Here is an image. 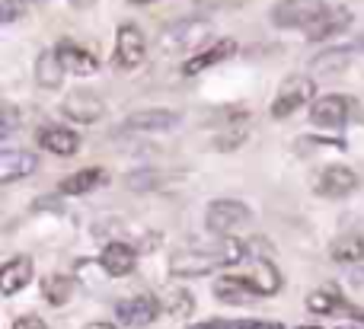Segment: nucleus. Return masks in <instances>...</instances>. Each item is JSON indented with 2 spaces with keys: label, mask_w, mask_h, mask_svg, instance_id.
Listing matches in <instances>:
<instances>
[{
  "label": "nucleus",
  "mask_w": 364,
  "mask_h": 329,
  "mask_svg": "<svg viewBox=\"0 0 364 329\" xmlns=\"http://www.w3.org/2000/svg\"><path fill=\"white\" fill-rule=\"evenodd\" d=\"M246 259V243L243 240H220V247L211 249H179L170 259V272L179 279H198V275H211L220 266H237Z\"/></svg>",
  "instance_id": "nucleus-1"
},
{
  "label": "nucleus",
  "mask_w": 364,
  "mask_h": 329,
  "mask_svg": "<svg viewBox=\"0 0 364 329\" xmlns=\"http://www.w3.org/2000/svg\"><path fill=\"white\" fill-rule=\"evenodd\" d=\"M214 26L208 23L205 16H182L176 23L164 26L157 36V51L166 58H179V55H188V51L201 48V45L211 38Z\"/></svg>",
  "instance_id": "nucleus-2"
},
{
  "label": "nucleus",
  "mask_w": 364,
  "mask_h": 329,
  "mask_svg": "<svg viewBox=\"0 0 364 329\" xmlns=\"http://www.w3.org/2000/svg\"><path fill=\"white\" fill-rule=\"evenodd\" d=\"M250 221H252L250 205L237 202V198H218V202H211L205 211V227L218 237L237 234V230L246 227Z\"/></svg>",
  "instance_id": "nucleus-3"
},
{
  "label": "nucleus",
  "mask_w": 364,
  "mask_h": 329,
  "mask_svg": "<svg viewBox=\"0 0 364 329\" xmlns=\"http://www.w3.org/2000/svg\"><path fill=\"white\" fill-rule=\"evenodd\" d=\"M147 58V38L141 32V26L134 23H122L119 32H115V51H112V61L119 70H134L141 68Z\"/></svg>",
  "instance_id": "nucleus-4"
},
{
  "label": "nucleus",
  "mask_w": 364,
  "mask_h": 329,
  "mask_svg": "<svg viewBox=\"0 0 364 329\" xmlns=\"http://www.w3.org/2000/svg\"><path fill=\"white\" fill-rule=\"evenodd\" d=\"M310 99H314V80H310L307 74L288 77V80L282 83V90H278V96L272 99V119H288V115H294L301 106H307Z\"/></svg>",
  "instance_id": "nucleus-5"
},
{
  "label": "nucleus",
  "mask_w": 364,
  "mask_h": 329,
  "mask_svg": "<svg viewBox=\"0 0 364 329\" xmlns=\"http://www.w3.org/2000/svg\"><path fill=\"white\" fill-rule=\"evenodd\" d=\"M352 112H355V99H348V96H342V93H329V96L314 99V106H310V122H314L316 128H342L352 119Z\"/></svg>",
  "instance_id": "nucleus-6"
},
{
  "label": "nucleus",
  "mask_w": 364,
  "mask_h": 329,
  "mask_svg": "<svg viewBox=\"0 0 364 329\" xmlns=\"http://www.w3.org/2000/svg\"><path fill=\"white\" fill-rule=\"evenodd\" d=\"M352 19L355 16L348 6H323V10L304 26V36H307L310 42H323V38H329V36L346 32L348 26H352Z\"/></svg>",
  "instance_id": "nucleus-7"
},
{
  "label": "nucleus",
  "mask_w": 364,
  "mask_h": 329,
  "mask_svg": "<svg viewBox=\"0 0 364 329\" xmlns=\"http://www.w3.org/2000/svg\"><path fill=\"white\" fill-rule=\"evenodd\" d=\"M160 311H164V304H160L154 294H134V298H128V301H119L115 317L125 326L141 329V326H151L154 320L160 317Z\"/></svg>",
  "instance_id": "nucleus-8"
},
{
  "label": "nucleus",
  "mask_w": 364,
  "mask_h": 329,
  "mask_svg": "<svg viewBox=\"0 0 364 329\" xmlns=\"http://www.w3.org/2000/svg\"><path fill=\"white\" fill-rule=\"evenodd\" d=\"M102 112H106V102L96 93H90V90H77V93L64 96L61 102V115L77 122V125H93V122L102 119Z\"/></svg>",
  "instance_id": "nucleus-9"
},
{
  "label": "nucleus",
  "mask_w": 364,
  "mask_h": 329,
  "mask_svg": "<svg viewBox=\"0 0 364 329\" xmlns=\"http://www.w3.org/2000/svg\"><path fill=\"white\" fill-rule=\"evenodd\" d=\"M323 6L326 4H320V0H282V4L272 10V23H275L278 29H301L304 32V26H307Z\"/></svg>",
  "instance_id": "nucleus-10"
},
{
  "label": "nucleus",
  "mask_w": 364,
  "mask_h": 329,
  "mask_svg": "<svg viewBox=\"0 0 364 329\" xmlns=\"http://www.w3.org/2000/svg\"><path fill=\"white\" fill-rule=\"evenodd\" d=\"M182 122L179 112H173V109H141V112L128 115L125 122H122V131H134V134H154V131H173Z\"/></svg>",
  "instance_id": "nucleus-11"
},
{
  "label": "nucleus",
  "mask_w": 364,
  "mask_h": 329,
  "mask_svg": "<svg viewBox=\"0 0 364 329\" xmlns=\"http://www.w3.org/2000/svg\"><path fill=\"white\" fill-rule=\"evenodd\" d=\"M58 58H61L64 70L68 74H77V77H90L100 70V58L93 55L90 48H83L80 42H74V38H61V42L55 45Z\"/></svg>",
  "instance_id": "nucleus-12"
},
{
  "label": "nucleus",
  "mask_w": 364,
  "mask_h": 329,
  "mask_svg": "<svg viewBox=\"0 0 364 329\" xmlns=\"http://www.w3.org/2000/svg\"><path fill=\"white\" fill-rule=\"evenodd\" d=\"M100 266H102V272L112 275V279H125V275H132L134 266H138V249H134L132 243L112 240V243H106V247H102Z\"/></svg>",
  "instance_id": "nucleus-13"
},
{
  "label": "nucleus",
  "mask_w": 364,
  "mask_h": 329,
  "mask_svg": "<svg viewBox=\"0 0 364 329\" xmlns=\"http://www.w3.org/2000/svg\"><path fill=\"white\" fill-rule=\"evenodd\" d=\"M36 141L42 151L55 153V157H74L80 151V134L64 125H42L36 131Z\"/></svg>",
  "instance_id": "nucleus-14"
},
{
  "label": "nucleus",
  "mask_w": 364,
  "mask_h": 329,
  "mask_svg": "<svg viewBox=\"0 0 364 329\" xmlns=\"http://www.w3.org/2000/svg\"><path fill=\"white\" fill-rule=\"evenodd\" d=\"M358 189V173L348 170V166H326V170L320 173V179H316V192H320L323 198H346L352 195V192Z\"/></svg>",
  "instance_id": "nucleus-15"
},
{
  "label": "nucleus",
  "mask_w": 364,
  "mask_h": 329,
  "mask_svg": "<svg viewBox=\"0 0 364 329\" xmlns=\"http://www.w3.org/2000/svg\"><path fill=\"white\" fill-rule=\"evenodd\" d=\"M352 58L355 48L352 45H336V48H326L310 61V74L314 77H339L352 68Z\"/></svg>",
  "instance_id": "nucleus-16"
},
{
  "label": "nucleus",
  "mask_w": 364,
  "mask_h": 329,
  "mask_svg": "<svg viewBox=\"0 0 364 329\" xmlns=\"http://www.w3.org/2000/svg\"><path fill=\"white\" fill-rule=\"evenodd\" d=\"M233 51H237V42H233V38H218V42H211V48H205V51L188 58V61L182 64V74L195 77V74H201V70L214 68V64H220V61H230Z\"/></svg>",
  "instance_id": "nucleus-17"
},
{
  "label": "nucleus",
  "mask_w": 364,
  "mask_h": 329,
  "mask_svg": "<svg viewBox=\"0 0 364 329\" xmlns=\"http://www.w3.org/2000/svg\"><path fill=\"white\" fill-rule=\"evenodd\" d=\"M214 298L224 301V304H252L259 291L246 275H224V279L214 281Z\"/></svg>",
  "instance_id": "nucleus-18"
},
{
  "label": "nucleus",
  "mask_w": 364,
  "mask_h": 329,
  "mask_svg": "<svg viewBox=\"0 0 364 329\" xmlns=\"http://www.w3.org/2000/svg\"><path fill=\"white\" fill-rule=\"evenodd\" d=\"M38 166V157L32 151H0V183L10 185L16 179L32 176Z\"/></svg>",
  "instance_id": "nucleus-19"
},
{
  "label": "nucleus",
  "mask_w": 364,
  "mask_h": 329,
  "mask_svg": "<svg viewBox=\"0 0 364 329\" xmlns=\"http://www.w3.org/2000/svg\"><path fill=\"white\" fill-rule=\"evenodd\" d=\"M32 275H36V266H32L29 256H13V259L0 269V291H4L6 298H13V294H19L29 285Z\"/></svg>",
  "instance_id": "nucleus-20"
},
{
  "label": "nucleus",
  "mask_w": 364,
  "mask_h": 329,
  "mask_svg": "<svg viewBox=\"0 0 364 329\" xmlns=\"http://www.w3.org/2000/svg\"><path fill=\"white\" fill-rule=\"evenodd\" d=\"M252 285H256L259 298H272V294L282 291V272L275 269V262H272V249H265L262 256H256L252 259Z\"/></svg>",
  "instance_id": "nucleus-21"
},
{
  "label": "nucleus",
  "mask_w": 364,
  "mask_h": 329,
  "mask_svg": "<svg viewBox=\"0 0 364 329\" xmlns=\"http://www.w3.org/2000/svg\"><path fill=\"white\" fill-rule=\"evenodd\" d=\"M106 179L109 176L102 166H87V170H77V173H70V176H64L61 183H58V192H61V195H87V192L100 189Z\"/></svg>",
  "instance_id": "nucleus-22"
},
{
  "label": "nucleus",
  "mask_w": 364,
  "mask_h": 329,
  "mask_svg": "<svg viewBox=\"0 0 364 329\" xmlns=\"http://www.w3.org/2000/svg\"><path fill=\"white\" fill-rule=\"evenodd\" d=\"M64 64H61V58H58V51L55 48H45V51H38V58H36V83L42 90H55V87H61V80H64Z\"/></svg>",
  "instance_id": "nucleus-23"
},
{
  "label": "nucleus",
  "mask_w": 364,
  "mask_h": 329,
  "mask_svg": "<svg viewBox=\"0 0 364 329\" xmlns=\"http://www.w3.org/2000/svg\"><path fill=\"white\" fill-rule=\"evenodd\" d=\"M329 256H333L336 262H342V266H358L364 259V237L361 234H342L333 240V247H329Z\"/></svg>",
  "instance_id": "nucleus-24"
},
{
  "label": "nucleus",
  "mask_w": 364,
  "mask_h": 329,
  "mask_svg": "<svg viewBox=\"0 0 364 329\" xmlns=\"http://www.w3.org/2000/svg\"><path fill=\"white\" fill-rule=\"evenodd\" d=\"M77 285L70 275H48V279L42 281V298L48 301L51 307H64L70 298H74Z\"/></svg>",
  "instance_id": "nucleus-25"
},
{
  "label": "nucleus",
  "mask_w": 364,
  "mask_h": 329,
  "mask_svg": "<svg viewBox=\"0 0 364 329\" xmlns=\"http://www.w3.org/2000/svg\"><path fill=\"white\" fill-rule=\"evenodd\" d=\"M339 307H342L339 288H316V291L307 294V311L316 313V317H326V313L339 311Z\"/></svg>",
  "instance_id": "nucleus-26"
},
{
  "label": "nucleus",
  "mask_w": 364,
  "mask_h": 329,
  "mask_svg": "<svg viewBox=\"0 0 364 329\" xmlns=\"http://www.w3.org/2000/svg\"><path fill=\"white\" fill-rule=\"evenodd\" d=\"M160 183H164V173H157V170H138V173H132V176H125V185L132 192H147Z\"/></svg>",
  "instance_id": "nucleus-27"
},
{
  "label": "nucleus",
  "mask_w": 364,
  "mask_h": 329,
  "mask_svg": "<svg viewBox=\"0 0 364 329\" xmlns=\"http://www.w3.org/2000/svg\"><path fill=\"white\" fill-rule=\"evenodd\" d=\"M164 307L173 313V317H188V313H192V307H195V301H192V294L179 288V291L166 294V304Z\"/></svg>",
  "instance_id": "nucleus-28"
},
{
  "label": "nucleus",
  "mask_w": 364,
  "mask_h": 329,
  "mask_svg": "<svg viewBox=\"0 0 364 329\" xmlns=\"http://www.w3.org/2000/svg\"><path fill=\"white\" fill-rule=\"evenodd\" d=\"M246 0H195L198 10H240Z\"/></svg>",
  "instance_id": "nucleus-29"
},
{
  "label": "nucleus",
  "mask_w": 364,
  "mask_h": 329,
  "mask_svg": "<svg viewBox=\"0 0 364 329\" xmlns=\"http://www.w3.org/2000/svg\"><path fill=\"white\" fill-rule=\"evenodd\" d=\"M13 329H48V323L42 317H36V313H26V317H19L13 323Z\"/></svg>",
  "instance_id": "nucleus-30"
},
{
  "label": "nucleus",
  "mask_w": 364,
  "mask_h": 329,
  "mask_svg": "<svg viewBox=\"0 0 364 329\" xmlns=\"http://www.w3.org/2000/svg\"><path fill=\"white\" fill-rule=\"evenodd\" d=\"M23 10H26V6L19 4V0H4V13H0V19H4V23H13V19H16Z\"/></svg>",
  "instance_id": "nucleus-31"
},
{
  "label": "nucleus",
  "mask_w": 364,
  "mask_h": 329,
  "mask_svg": "<svg viewBox=\"0 0 364 329\" xmlns=\"http://www.w3.org/2000/svg\"><path fill=\"white\" fill-rule=\"evenodd\" d=\"M13 125H16V109L6 106V109H4V134H10Z\"/></svg>",
  "instance_id": "nucleus-32"
},
{
  "label": "nucleus",
  "mask_w": 364,
  "mask_h": 329,
  "mask_svg": "<svg viewBox=\"0 0 364 329\" xmlns=\"http://www.w3.org/2000/svg\"><path fill=\"white\" fill-rule=\"evenodd\" d=\"M83 329H115L112 323H106V320H93V323H87Z\"/></svg>",
  "instance_id": "nucleus-33"
},
{
  "label": "nucleus",
  "mask_w": 364,
  "mask_h": 329,
  "mask_svg": "<svg viewBox=\"0 0 364 329\" xmlns=\"http://www.w3.org/2000/svg\"><path fill=\"white\" fill-rule=\"evenodd\" d=\"M188 329H218V323H201V326H188Z\"/></svg>",
  "instance_id": "nucleus-34"
},
{
  "label": "nucleus",
  "mask_w": 364,
  "mask_h": 329,
  "mask_svg": "<svg viewBox=\"0 0 364 329\" xmlns=\"http://www.w3.org/2000/svg\"><path fill=\"white\" fill-rule=\"evenodd\" d=\"M132 4H138V6H144V4H157V0H132Z\"/></svg>",
  "instance_id": "nucleus-35"
},
{
  "label": "nucleus",
  "mask_w": 364,
  "mask_h": 329,
  "mask_svg": "<svg viewBox=\"0 0 364 329\" xmlns=\"http://www.w3.org/2000/svg\"><path fill=\"white\" fill-rule=\"evenodd\" d=\"M297 329H320V326H297Z\"/></svg>",
  "instance_id": "nucleus-36"
},
{
  "label": "nucleus",
  "mask_w": 364,
  "mask_h": 329,
  "mask_svg": "<svg viewBox=\"0 0 364 329\" xmlns=\"http://www.w3.org/2000/svg\"><path fill=\"white\" fill-rule=\"evenodd\" d=\"M361 48H364V42H361Z\"/></svg>",
  "instance_id": "nucleus-37"
}]
</instances>
